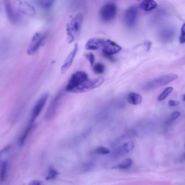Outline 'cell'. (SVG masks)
Instances as JSON below:
<instances>
[{
	"label": "cell",
	"mask_w": 185,
	"mask_h": 185,
	"mask_svg": "<svg viewBox=\"0 0 185 185\" xmlns=\"http://www.w3.org/2000/svg\"><path fill=\"white\" fill-rule=\"evenodd\" d=\"M126 101L131 105H137L141 103L143 99L140 94L134 92H131L128 95Z\"/></svg>",
	"instance_id": "obj_16"
},
{
	"label": "cell",
	"mask_w": 185,
	"mask_h": 185,
	"mask_svg": "<svg viewBox=\"0 0 185 185\" xmlns=\"http://www.w3.org/2000/svg\"><path fill=\"white\" fill-rule=\"evenodd\" d=\"M173 89V88L171 87H169L166 88L163 92L159 96L157 99L158 101H161L164 100L172 92Z\"/></svg>",
	"instance_id": "obj_23"
},
{
	"label": "cell",
	"mask_w": 185,
	"mask_h": 185,
	"mask_svg": "<svg viewBox=\"0 0 185 185\" xmlns=\"http://www.w3.org/2000/svg\"><path fill=\"white\" fill-rule=\"evenodd\" d=\"M157 6L156 3L153 0H145L141 3L140 7L142 10L147 11L156 9Z\"/></svg>",
	"instance_id": "obj_17"
},
{
	"label": "cell",
	"mask_w": 185,
	"mask_h": 185,
	"mask_svg": "<svg viewBox=\"0 0 185 185\" xmlns=\"http://www.w3.org/2000/svg\"><path fill=\"white\" fill-rule=\"evenodd\" d=\"M135 148V145L132 141L127 142L123 144V149L126 152H129L132 151Z\"/></svg>",
	"instance_id": "obj_26"
},
{
	"label": "cell",
	"mask_w": 185,
	"mask_h": 185,
	"mask_svg": "<svg viewBox=\"0 0 185 185\" xmlns=\"http://www.w3.org/2000/svg\"><path fill=\"white\" fill-rule=\"evenodd\" d=\"M79 46L78 44H76L74 46V49L70 53L66 58L64 61V64L61 68V72L62 74H64L67 71L69 68L71 67L73 61L76 56V54L78 51Z\"/></svg>",
	"instance_id": "obj_13"
},
{
	"label": "cell",
	"mask_w": 185,
	"mask_h": 185,
	"mask_svg": "<svg viewBox=\"0 0 185 185\" xmlns=\"http://www.w3.org/2000/svg\"><path fill=\"white\" fill-rule=\"evenodd\" d=\"M178 78V76L175 74H170L161 76L151 81L146 85V89H150L157 87L164 86Z\"/></svg>",
	"instance_id": "obj_4"
},
{
	"label": "cell",
	"mask_w": 185,
	"mask_h": 185,
	"mask_svg": "<svg viewBox=\"0 0 185 185\" xmlns=\"http://www.w3.org/2000/svg\"><path fill=\"white\" fill-rule=\"evenodd\" d=\"M104 81V78L101 77L93 79H88L74 89L71 93H79L91 91L101 86Z\"/></svg>",
	"instance_id": "obj_2"
},
{
	"label": "cell",
	"mask_w": 185,
	"mask_h": 185,
	"mask_svg": "<svg viewBox=\"0 0 185 185\" xmlns=\"http://www.w3.org/2000/svg\"><path fill=\"white\" fill-rule=\"evenodd\" d=\"M105 41V40L103 39L92 38L86 43L85 48L86 49L90 50H96L102 49Z\"/></svg>",
	"instance_id": "obj_14"
},
{
	"label": "cell",
	"mask_w": 185,
	"mask_h": 185,
	"mask_svg": "<svg viewBox=\"0 0 185 185\" xmlns=\"http://www.w3.org/2000/svg\"><path fill=\"white\" fill-rule=\"evenodd\" d=\"M45 38V35L39 33H36L34 35L28 47L27 53L28 55H32L37 51L41 45Z\"/></svg>",
	"instance_id": "obj_11"
},
{
	"label": "cell",
	"mask_w": 185,
	"mask_h": 185,
	"mask_svg": "<svg viewBox=\"0 0 185 185\" xmlns=\"http://www.w3.org/2000/svg\"><path fill=\"white\" fill-rule=\"evenodd\" d=\"M138 11L136 6H133L127 9L125 13L124 20L126 26L132 27L136 21Z\"/></svg>",
	"instance_id": "obj_10"
},
{
	"label": "cell",
	"mask_w": 185,
	"mask_h": 185,
	"mask_svg": "<svg viewBox=\"0 0 185 185\" xmlns=\"http://www.w3.org/2000/svg\"><path fill=\"white\" fill-rule=\"evenodd\" d=\"M59 174V173L53 167H51L49 169V174L46 178V181L53 180L55 179L58 175Z\"/></svg>",
	"instance_id": "obj_22"
},
{
	"label": "cell",
	"mask_w": 185,
	"mask_h": 185,
	"mask_svg": "<svg viewBox=\"0 0 185 185\" xmlns=\"http://www.w3.org/2000/svg\"><path fill=\"white\" fill-rule=\"evenodd\" d=\"M174 34L175 31L173 28L166 27L161 30L159 36L163 41H167L173 39Z\"/></svg>",
	"instance_id": "obj_15"
},
{
	"label": "cell",
	"mask_w": 185,
	"mask_h": 185,
	"mask_svg": "<svg viewBox=\"0 0 185 185\" xmlns=\"http://www.w3.org/2000/svg\"><path fill=\"white\" fill-rule=\"evenodd\" d=\"M181 114L178 111H175L172 113L170 115V118L168 121V123H170L171 121H174L181 116Z\"/></svg>",
	"instance_id": "obj_28"
},
{
	"label": "cell",
	"mask_w": 185,
	"mask_h": 185,
	"mask_svg": "<svg viewBox=\"0 0 185 185\" xmlns=\"http://www.w3.org/2000/svg\"><path fill=\"white\" fill-rule=\"evenodd\" d=\"M147 51H149V50L151 49V42H147L146 43Z\"/></svg>",
	"instance_id": "obj_32"
},
{
	"label": "cell",
	"mask_w": 185,
	"mask_h": 185,
	"mask_svg": "<svg viewBox=\"0 0 185 185\" xmlns=\"http://www.w3.org/2000/svg\"><path fill=\"white\" fill-rule=\"evenodd\" d=\"M32 128V125L30 124L25 129L23 134H22L19 140V144L20 146H22L24 144L25 141L29 135Z\"/></svg>",
	"instance_id": "obj_19"
},
{
	"label": "cell",
	"mask_w": 185,
	"mask_h": 185,
	"mask_svg": "<svg viewBox=\"0 0 185 185\" xmlns=\"http://www.w3.org/2000/svg\"><path fill=\"white\" fill-rule=\"evenodd\" d=\"M62 95L63 93L61 91L58 93L52 101L51 103H50L46 114L45 118L46 120L51 119L54 116L56 113L57 109L61 100L60 99H61Z\"/></svg>",
	"instance_id": "obj_12"
},
{
	"label": "cell",
	"mask_w": 185,
	"mask_h": 185,
	"mask_svg": "<svg viewBox=\"0 0 185 185\" xmlns=\"http://www.w3.org/2000/svg\"><path fill=\"white\" fill-rule=\"evenodd\" d=\"M83 20V14L79 12L71 20L70 23L68 24L66 29L71 31L74 36V35L78 34L81 29Z\"/></svg>",
	"instance_id": "obj_9"
},
{
	"label": "cell",
	"mask_w": 185,
	"mask_h": 185,
	"mask_svg": "<svg viewBox=\"0 0 185 185\" xmlns=\"http://www.w3.org/2000/svg\"><path fill=\"white\" fill-rule=\"evenodd\" d=\"M7 166V161L0 159V181H4L6 178Z\"/></svg>",
	"instance_id": "obj_18"
},
{
	"label": "cell",
	"mask_w": 185,
	"mask_h": 185,
	"mask_svg": "<svg viewBox=\"0 0 185 185\" xmlns=\"http://www.w3.org/2000/svg\"><path fill=\"white\" fill-rule=\"evenodd\" d=\"M88 75L83 71L76 72L72 76L66 88L68 92H71L74 89L88 79Z\"/></svg>",
	"instance_id": "obj_5"
},
{
	"label": "cell",
	"mask_w": 185,
	"mask_h": 185,
	"mask_svg": "<svg viewBox=\"0 0 185 185\" xmlns=\"http://www.w3.org/2000/svg\"><path fill=\"white\" fill-rule=\"evenodd\" d=\"M85 58L89 61L91 66H92L95 60V57L92 53H89L85 55Z\"/></svg>",
	"instance_id": "obj_27"
},
{
	"label": "cell",
	"mask_w": 185,
	"mask_h": 185,
	"mask_svg": "<svg viewBox=\"0 0 185 185\" xmlns=\"http://www.w3.org/2000/svg\"><path fill=\"white\" fill-rule=\"evenodd\" d=\"M28 185H41V183L37 180H34L31 181Z\"/></svg>",
	"instance_id": "obj_31"
},
{
	"label": "cell",
	"mask_w": 185,
	"mask_h": 185,
	"mask_svg": "<svg viewBox=\"0 0 185 185\" xmlns=\"http://www.w3.org/2000/svg\"><path fill=\"white\" fill-rule=\"evenodd\" d=\"M17 12L24 18L25 17H34L36 15V11L34 7L25 1H12Z\"/></svg>",
	"instance_id": "obj_3"
},
{
	"label": "cell",
	"mask_w": 185,
	"mask_h": 185,
	"mask_svg": "<svg viewBox=\"0 0 185 185\" xmlns=\"http://www.w3.org/2000/svg\"><path fill=\"white\" fill-rule=\"evenodd\" d=\"M183 100H184V101H185V95L184 94L183 95Z\"/></svg>",
	"instance_id": "obj_33"
},
{
	"label": "cell",
	"mask_w": 185,
	"mask_h": 185,
	"mask_svg": "<svg viewBox=\"0 0 185 185\" xmlns=\"http://www.w3.org/2000/svg\"><path fill=\"white\" fill-rule=\"evenodd\" d=\"M180 41L181 44H184L185 39V24H184L182 26L181 37L180 38Z\"/></svg>",
	"instance_id": "obj_29"
},
{
	"label": "cell",
	"mask_w": 185,
	"mask_h": 185,
	"mask_svg": "<svg viewBox=\"0 0 185 185\" xmlns=\"http://www.w3.org/2000/svg\"><path fill=\"white\" fill-rule=\"evenodd\" d=\"M49 96L48 93H45L43 94L38 99L37 102L35 104L31 112V122L32 123L35 121L36 119L39 116L41 112L46 103Z\"/></svg>",
	"instance_id": "obj_8"
},
{
	"label": "cell",
	"mask_w": 185,
	"mask_h": 185,
	"mask_svg": "<svg viewBox=\"0 0 185 185\" xmlns=\"http://www.w3.org/2000/svg\"><path fill=\"white\" fill-rule=\"evenodd\" d=\"M93 71L96 74H102L105 72V67L102 63H98L95 64L93 67Z\"/></svg>",
	"instance_id": "obj_24"
},
{
	"label": "cell",
	"mask_w": 185,
	"mask_h": 185,
	"mask_svg": "<svg viewBox=\"0 0 185 185\" xmlns=\"http://www.w3.org/2000/svg\"><path fill=\"white\" fill-rule=\"evenodd\" d=\"M54 1L51 0H44V1H37V4L43 8L49 9L53 5Z\"/></svg>",
	"instance_id": "obj_21"
},
{
	"label": "cell",
	"mask_w": 185,
	"mask_h": 185,
	"mask_svg": "<svg viewBox=\"0 0 185 185\" xmlns=\"http://www.w3.org/2000/svg\"><path fill=\"white\" fill-rule=\"evenodd\" d=\"M0 7L4 8L9 21L14 25H20L24 21V18L17 12L12 1H0Z\"/></svg>",
	"instance_id": "obj_1"
},
{
	"label": "cell",
	"mask_w": 185,
	"mask_h": 185,
	"mask_svg": "<svg viewBox=\"0 0 185 185\" xmlns=\"http://www.w3.org/2000/svg\"><path fill=\"white\" fill-rule=\"evenodd\" d=\"M116 14V7L115 4H108L103 6L100 11L101 18L104 21L109 22L115 18Z\"/></svg>",
	"instance_id": "obj_7"
},
{
	"label": "cell",
	"mask_w": 185,
	"mask_h": 185,
	"mask_svg": "<svg viewBox=\"0 0 185 185\" xmlns=\"http://www.w3.org/2000/svg\"><path fill=\"white\" fill-rule=\"evenodd\" d=\"M132 164V161L130 159H125L120 164L113 167V169H126L129 168Z\"/></svg>",
	"instance_id": "obj_20"
},
{
	"label": "cell",
	"mask_w": 185,
	"mask_h": 185,
	"mask_svg": "<svg viewBox=\"0 0 185 185\" xmlns=\"http://www.w3.org/2000/svg\"><path fill=\"white\" fill-rule=\"evenodd\" d=\"M95 152L97 154H107L110 152L109 149L103 146H99L96 149Z\"/></svg>",
	"instance_id": "obj_25"
},
{
	"label": "cell",
	"mask_w": 185,
	"mask_h": 185,
	"mask_svg": "<svg viewBox=\"0 0 185 185\" xmlns=\"http://www.w3.org/2000/svg\"><path fill=\"white\" fill-rule=\"evenodd\" d=\"M121 49L119 45L110 39L105 40L102 48L104 56L111 61H114L111 57V55L119 53Z\"/></svg>",
	"instance_id": "obj_6"
},
{
	"label": "cell",
	"mask_w": 185,
	"mask_h": 185,
	"mask_svg": "<svg viewBox=\"0 0 185 185\" xmlns=\"http://www.w3.org/2000/svg\"><path fill=\"white\" fill-rule=\"evenodd\" d=\"M180 102L179 101L170 100L169 101L168 105L170 107L176 106L179 105Z\"/></svg>",
	"instance_id": "obj_30"
}]
</instances>
